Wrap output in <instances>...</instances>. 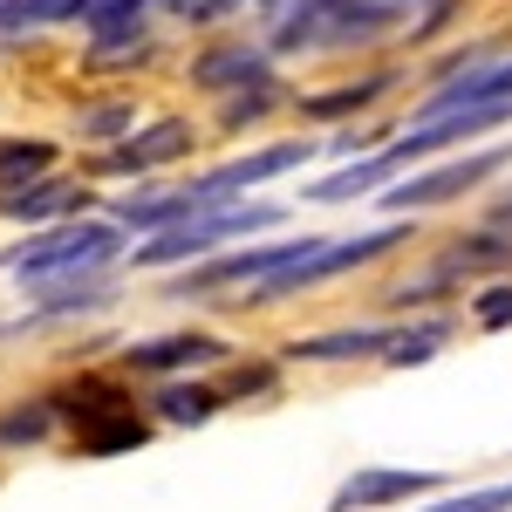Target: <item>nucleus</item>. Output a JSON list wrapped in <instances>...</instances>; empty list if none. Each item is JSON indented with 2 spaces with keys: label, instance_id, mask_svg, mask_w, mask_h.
<instances>
[{
  "label": "nucleus",
  "instance_id": "nucleus-16",
  "mask_svg": "<svg viewBox=\"0 0 512 512\" xmlns=\"http://www.w3.org/2000/svg\"><path fill=\"white\" fill-rule=\"evenodd\" d=\"M424 512H512V478L506 485H478V492H451V499H437Z\"/></svg>",
  "mask_w": 512,
  "mask_h": 512
},
{
  "label": "nucleus",
  "instance_id": "nucleus-20",
  "mask_svg": "<svg viewBox=\"0 0 512 512\" xmlns=\"http://www.w3.org/2000/svg\"><path fill=\"white\" fill-rule=\"evenodd\" d=\"M478 321L485 328H512V287H485L478 294Z\"/></svg>",
  "mask_w": 512,
  "mask_h": 512
},
{
  "label": "nucleus",
  "instance_id": "nucleus-11",
  "mask_svg": "<svg viewBox=\"0 0 512 512\" xmlns=\"http://www.w3.org/2000/svg\"><path fill=\"white\" fill-rule=\"evenodd\" d=\"M185 144H192V130H185V123H151V130H137L123 151H110L103 171H151V164L185 158Z\"/></svg>",
  "mask_w": 512,
  "mask_h": 512
},
{
  "label": "nucleus",
  "instance_id": "nucleus-6",
  "mask_svg": "<svg viewBox=\"0 0 512 512\" xmlns=\"http://www.w3.org/2000/svg\"><path fill=\"white\" fill-rule=\"evenodd\" d=\"M383 21V0H301V14L274 35V48H321V41H355Z\"/></svg>",
  "mask_w": 512,
  "mask_h": 512
},
{
  "label": "nucleus",
  "instance_id": "nucleus-17",
  "mask_svg": "<svg viewBox=\"0 0 512 512\" xmlns=\"http://www.w3.org/2000/svg\"><path fill=\"white\" fill-rule=\"evenodd\" d=\"M48 164H55V144H0V178H7V185H14L21 171L41 178Z\"/></svg>",
  "mask_w": 512,
  "mask_h": 512
},
{
  "label": "nucleus",
  "instance_id": "nucleus-21",
  "mask_svg": "<svg viewBox=\"0 0 512 512\" xmlns=\"http://www.w3.org/2000/svg\"><path fill=\"white\" fill-rule=\"evenodd\" d=\"M123 123H130L123 110H96V117H82V130H89V137H117Z\"/></svg>",
  "mask_w": 512,
  "mask_h": 512
},
{
  "label": "nucleus",
  "instance_id": "nucleus-5",
  "mask_svg": "<svg viewBox=\"0 0 512 512\" xmlns=\"http://www.w3.org/2000/svg\"><path fill=\"white\" fill-rule=\"evenodd\" d=\"M499 123H512V96H492V103H465V110H437V117H417L403 137H396L383 158L403 171V164L431 158V151H444V144H472V137H485V130H499Z\"/></svg>",
  "mask_w": 512,
  "mask_h": 512
},
{
  "label": "nucleus",
  "instance_id": "nucleus-7",
  "mask_svg": "<svg viewBox=\"0 0 512 512\" xmlns=\"http://www.w3.org/2000/svg\"><path fill=\"white\" fill-rule=\"evenodd\" d=\"M308 151H315V144H267V151H246V158L219 164V171H205V178H192V185H178V192H185V198L198 205V212H205V205H226V192H246V185H267V178H280V171L308 164Z\"/></svg>",
  "mask_w": 512,
  "mask_h": 512
},
{
  "label": "nucleus",
  "instance_id": "nucleus-15",
  "mask_svg": "<svg viewBox=\"0 0 512 512\" xmlns=\"http://www.w3.org/2000/svg\"><path fill=\"white\" fill-rule=\"evenodd\" d=\"M219 396H226V390H164L158 410L171 417V424H205V417L219 410Z\"/></svg>",
  "mask_w": 512,
  "mask_h": 512
},
{
  "label": "nucleus",
  "instance_id": "nucleus-13",
  "mask_svg": "<svg viewBox=\"0 0 512 512\" xmlns=\"http://www.w3.org/2000/svg\"><path fill=\"white\" fill-rule=\"evenodd\" d=\"M198 89H226V82H267V62L253 55V48H219V55H205L192 69Z\"/></svg>",
  "mask_w": 512,
  "mask_h": 512
},
{
  "label": "nucleus",
  "instance_id": "nucleus-3",
  "mask_svg": "<svg viewBox=\"0 0 512 512\" xmlns=\"http://www.w3.org/2000/svg\"><path fill=\"white\" fill-rule=\"evenodd\" d=\"M280 226V205H205L192 219H178V226H164L151 246H137V267H178V260H192V253H212V246H226V239H246V233H267Z\"/></svg>",
  "mask_w": 512,
  "mask_h": 512
},
{
  "label": "nucleus",
  "instance_id": "nucleus-18",
  "mask_svg": "<svg viewBox=\"0 0 512 512\" xmlns=\"http://www.w3.org/2000/svg\"><path fill=\"white\" fill-rule=\"evenodd\" d=\"M376 96H383V82H355L342 96H315L308 110H315V117H342V110H362V103H376Z\"/></svg>",
  "mask_w": 512,
  "mask_h": 512
},
{
  "label": "nucleus",
  "instance_id": "nucleus-1",
  "mask_svg": "<svg viewBox=\"0 0 512 512\" xmlns=\"http://www.w3.org/2000/svg\"><path fill=\"white\" fill-rule=\"evenodd\" d=\"M117 253H123V226H103V219H62L55 233H35L28 246L0 253V267L21 274L28 287H48V280L103 274Z\"/></svg>",
  "mask_w": 512,
  "mask_h": 512
},
{
  "label": "nucleus",
  "instance_id": "nucleus-12",
  "mask_svg": "<svg viewBox=\"0 0 512 512\" xmlns=\"http://www.w3.org/2000/svg\"><path fill=\"white\" fill-rule=\"evenodd\" d=\"M76 185L62 178H35V185H0V219H62L76 205Z\"/></svg>",
  "mask_w": 512,
  "mask_h": 512
},
{
  "label": "nucleus",
  "instance_id": "nucleus-10",
  "mask_svg": "<svg viewBox=\"0 0 512 512\" xmlns=\"http://www.w3.org/2000/svg\"><path fill=\"white\" fill-rule=\"evenodd\" d=\"M137 376H171V369H205V362H226L219 335H158V342H137L123 355Z\"/></svg>",
  "mask_w": 512,
  "mask_h": 512
},
{
  "label": "nucleus",
  "instance_id": "nucleus-4",
  "mask_svg": "<svg viewBox=\"0 0 512 512\" xmlns=\"http://www.w3.org/2000/svg\"><path fill=\"white\" fill-rule=\"evenodd\" d=\"M444 321H424V328H342V335H315V342H294V362H362V355H383L396 369L424 362V355L444 349Z\"/></svg>",
  "mask_w": 512,
  "mask_h": 512
},
{
  "label": "nucleus",
  "instance_id": "nucleus-14",
  "mask_svg": "<svg viewBox=\"0 0 512 512\" xmlns=\"http://www.w3.org/2000/svg\"><path fill=\"white\" fill-rule=\"evenodd\" d=\"M69 0H0V35H21V28H41V21H62Z\"/></svg>",
  "mask_w": 512,
  "mask_h": 512
},
{
  "label": "nucleus",
  "instance_id": "nucleus-19",
  "mask_svg": "<svg viewBox=\"0 0 512 512\" xmlns=\"http://www.w3.org/2000/svg\"><path fill=\"white\" fill-rule=\"evenodd\" d=\"M48 403H35V410H14V424H0V444H35L41 431H48Z\"/></svg>",
  "mask_w": 512,
  "mask_h": 512
},
{
  "label": "nucleus",
  "instance_id": "nucleus-2",
  "mask_svg": "<svg viewBox=\"0 0 512 512\" xmlns=\"http://www.w3.org/2000/svg\"><path fill=\"white\" fill-rule=\"evenodd\" d=\"M403 239H410L403 226H376V233H355V239H301L274 274H260L253 287H246V301H280V294L321 287V280H335V274H355V267H369V260L396 253Z\"/></svg>",
  "mask_w": 512,
  "mask_h": 512
},
{
  "label": "nucleus",
  "instance_id": "nucleus-9",
  "mask_svg": "<svg viewBox=\"0 0 512 512\" xmlns=\"http://www.w3.org/2000/svg\"><path fill=\"white\" fill-rule=\"evenodd\" d=\"M444 478L437 472H390V465H376V472H355L328 506L335 512H376V506H403V499H424V492H437Z\"/></svg>",
  "mask_w": 512,
  "mask_h": 512
},
{
  "label": "nucleus",
  "instance_id": "nucleus-8",
  "mask_svg": "<svg viewBox=\"0 0 512 512\" xmlns=\"http://www.w3.org/2000/svg\"><path fill=\"white\" fill-rule=\"evenodd\" d=\"M499 164H506V151H478V158H458V164H444V171H424V178H403V185H390V192H383V205H390V212H417V205L465 198V192H478V185H485Z\"/></svg>",
  "mask_w": 512,
  "mask_h": 512
}]
</instances>
